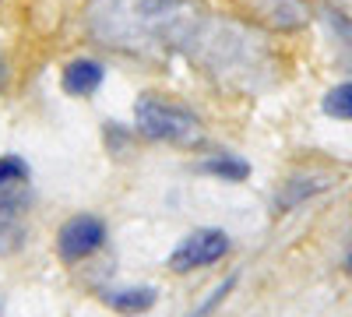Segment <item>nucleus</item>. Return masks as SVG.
Returning <instances> with one entry per match:
<instances>
[{"label": "nucleus", "instance_id": "39448f33", "mask_svg": "<svg viewBox=\"0 0 352 317\" xmlns=\"http://www.w3.org/2000/svg\"><path fill=\"white\" fill-rule=\"evenodd\" d=\"M247 18L268 28H300L307 21V0H232Z\"/></svg>", "mask_w": 352, "mask_h": 317}, {"label": "nucleus", "instance_id": "f8f14e48", "mask_svg": "<svg viewBox=\"0 0 352 317\" xmlns=\"http://www.w3.org/2000/svg\"><path fill=\"white\" fill-rule=\"evenodd\" d=\"M328 4H331L335 18H342V21H349V25H352V0H328Z\"/></svg>", "mask_w": 352, "mask_h": 317}, {"label": "nucleus", "instance_id": "2eb2a0df", "mask_svg": "<svg viewBox=\"0 0 352 317\" xmlns=\"http://www.w3.org/2000/svg\"><path fill=\"white\" fill-rule=\"evenodd\" d=\"M0 307H4V303H0Z\"/></svg>", "mask_w": 352, "mask_h": 317}, {"label": "nucleus", "instance_id": "9d476101", "mask_svg": "<svg viewBox=\"0 0 352 317\" xmlns=\"http://www.w3.org/2000/svg\"><path fill=\"white\" fill-rule=\"evenodd\" d=\"M320 109H324L331 120L349 124L352 120V81H342V85H335V89H328L324 99H320Z\"/></svg>", "mask_w": 352, "mask_h": 317}, {"label": "nucleus", "instance_id": "6e6552de", "mask_svg": "<svg viewBox=\"0 0 352 317\" xmlns=\"http://www.w3.org/2000/svg\"><path fill=\"white\" fill-rule=\"evenodd\" d=\"M197 169L204 173V177L212 180H222V184H243L250 177V162L232 155V152H212L208 159H201Z\"/></svg>", "mask_w": 352, "mask_h": 317}, {"label": "nucleus", "instance_id": "20e7f679", "mask_svg": "<svg viewBox=\"0 0 352 317\" xmlns=\"http://www.w3.org/2000/svg\"><path fill=\"white\" fill-rule=\"evenodd\" d=\"M102 243H106V222L92 212H78L56 229V254H60L64 265H78L85 257H92Z\"/></svg>", "mask_w": 352, "mask_h": 317}, {"label": "nucleus", "instance_id": "f03ea898", "mask_svg": "<svg viewBox=\"0 0 352 317\" xmlns=\"http://www.w3.org/2000/svg\"><path fill=\"white\" fill-rule=\"evenodd\" d=\"M134 120H138V131L148 138V141H162V145H197L204 138V127H201V117L176 102V99H166V96H155V92H144L138 102H134Z\"/></svg>", "mask_w": 352, "mask_h": 317}, {"label": "nucleus", "instance_id": "9b49d317", "mask_svg": "<svg viewBox=\"0 0 352 317\" xmlns=\"http://www.w3.org/2000/svg\"><path fill=\"white\" fill-rule=\"evenodd\" d=\"M232 285H236V275H229V278H226L222 285H215V289H212V296L204 300V303H201L197 310H190L187 317H208V314H215V307H219V303H222V300H226V296L232 293Z\"/></svg>", "mask_w": 352, "mask_h": 317}, {"label": "nucleus", "instance_id": "ddd939ff", "mask_svg": "<svg viewBox=\"0 0 352 317\" xmlns=\"http://www.w3.org/2000/svg\"><path fill=\"white\" fill-rule=\"evenodd\" d=\"M4 85H8V64H4V56H0V92H4Z\"/></svg>", "mask_w": 352, "mask_h": 317}, {"label": "nucleus", "instance_id": "423d86ee", "mask_svg": "<svg viewBox=\"0 0 352 317\" xmlns=\"http://www.w3.org/2000/svg\"><path fill=\"white\" fill-rule=\"evenodd\" d=\"M102 81H106V67L99 61H92V56H74V61H67L64 71H60V89L74 99L96 96L102 89Z\"/></svg>", "mask_w": 352, "mask_h": 317}, {"label": "nucleus", "instance_id": "7ed1b4c3", "mask_svg": "<svg viewBox=\"0 0 352 317\" xmlns=\"http://www.w3.org/2000/svg\"><path fill=\"white\" fill-rule=\"evenodd\" d=\"M232 250V240L226 229H215V226H204V229H190V233L176 243V250L169 254V268L176 275H187V272H197V268H208L215 261Z\"/></svg>", "mask_w": 352, "mask_h": 317}, {"label": "nucleus", "instance_id": "f257e3e1", "mask_svg": "<svg viewBox=\"0 0 352 317\" xmlns=\"http://www.w3.org/2000/svg\"><path fill=\"white\" fill-rule=\"evenodd\" d=\"M187 18L180 0H99L88 14L92 36L120 53H148L176 43Z\"/></svg>", "mask_w": 352, "mask_h": 317}, {"label": "nucleus", "instance_id": "4468645a", "mask_svg": "<svg viewBox=\"0 0 352 317\" xmlns=\"http://www.w3.org/2000/svg\"><path fill=\"white\" fill-rule=\"evenodd\" d=\"M345 268H349V272H352V254H349V261H345Z\"/></svg>", "mask_w": 352, "mask_h": 317}, {"label": "nucleus", "instance_id": "0eeeda50", "mask_svg": "<svg viewBox=\"0 0 352 317\" xmlns=\"http://www.w3.org/2000/svg\"><path fill=\"white\" fill-rule=\"evenodd\" d=\"M99 300L116 310V314H124V317H134V314H148L159 300V289L155 285H124V289H102Z\"/></svg>", "mask_w": 352, "mask_h": 317}, {"label": "nucleus", "instance_id": "1a4fd4ad", "mask_svg": "<svg viewBox=\"0 0 352 317\" xmlns=\"http://www.w3.org/2000/svg\"><path fill=\"white\" fill-rule=\"evenodd\" d=\"M28 162L21 155H0V194H21L28 187Z\"/></svg>", "mask_w": 352, "mask_h": 317}]
</instances>
